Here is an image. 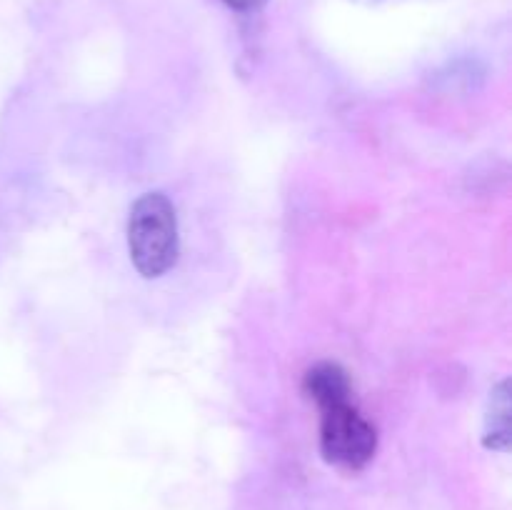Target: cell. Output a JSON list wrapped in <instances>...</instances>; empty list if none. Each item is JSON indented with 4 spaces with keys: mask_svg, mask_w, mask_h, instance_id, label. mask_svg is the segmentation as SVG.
I'll return each mask as SVG.
<instances>
[{
    "mask_svg": "<svg viewBox=\"0 0 512 510\" xmlns=\"http://www.w3.org/2000/svg\"><path fill=\"white\" fill-rule=\"evenodd\" d=\"M512 405H510V380L503 378L488 398V410H485V428H483V443L488 450H498V453H508L510 438H512Z\"/></svg>",
    "mask_w": 512,
    "mask_h": 510,
    "instance_id": "3957f363",
    "label": "cell"
},
{
    "mask_svg": "<svg viewBox=\"0 0 512 510\" xmlns=\"http://www.w3.org/2000/svg\"><path fill=\"white\" fill-rule=\"evenodd\" d=\"M303 390L320 408V453L328 463L358 470L373 460L378 430L355 408L348 373L333 360L305 373Z\"/></svg>",
    "mask_w": 512,
    "mask_h": 510,
    "instance_id": "6da1fadb",
    "label": "cell"
},
{
    "mask_svg": "<svg viewBox=\"0 0 512 510\" xmlns=\"http://www.w3.org/2000/svg\"><path fill=\"white\" fill-rule=\"evenodd\" d=\"M220 3H225L233 10H240V13H253V10L263 8L268 0H220Z\"/></svg>",
    "mask_w": 512,
    "mask_h": 510,
    "instance_id": "277c9868",
    "label": "cell"
},
{
    "mask_svg": "<svg viewBox=\"0 0 512 510\" xmlns=\"http://www.w3.org/2000/svg\"><path fill=\"white\" fill-rule=\"evenodd\" d=\"M130 263L143 278H163L180 255V225L173 200L160 190L143 193L128 218Z\"/></svg>",
    "mask_w": 512,
    "mask_h": 510,
    "instance_id": "7a4b0ae2",
    "label": "cell"
}]
</instances>
